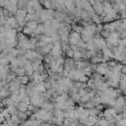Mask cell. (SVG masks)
Returning <instances> with one entry per match:
<instances>
[{
  "label": "cell",
  "instance_id": "15",
  "mask_svg": "<svg viewBox=\"0 0 126 126\" xmlns=\"http://www.w3.org/2000/svg\"><path fill=\"white\" fill-rule=\"evenodd\" d=\"M50 124L49 123H47V122H45V123H41L40 124V126H49Z\"/></svg>",
  "mask_w": 126,
  "mask_h": 126
},
{
  "label": "cell",
  "instance_id": "8",
  "mask_svg": "<svg viewBox=\"0 0 126 126\" xmlns=\"http://www.w3.org/2000/svg\"><path fill=\"white\" fill-rule=\"evenodd\" d=\"M14 72H15V74H16L17 76H19V77H22V76H25V75H26L25 69H24L23 67H19V68L16 69Z\"/></svg>",
  "mask_w": 126,
  "mask_h": 126
},
{
  "label": "cell",
  "instance_id": "4",
  "mask_svg": "<svg viewBox=\"0 0 126 126\" xmlns=\"http://www.w3.org/2000/svg\"><path fill=\"white\" fill-rule=\"evenodd\" d=\"M50 27L53 29V30H59L60 28H61V24H60V22L59 21H57L56 19L55 20H52L51 21V24H50Z\"/></svg>",
  "mask_w": 126,
  "mask_h": 126
},
{
  "label": "cell",
  "instance_id": "7",
  "mask_svg": "<svg viewBox=\"0 0 126 126\" xmlns=\"http://www.w3.org/2000/svg\"><path fill=\"white\" fill-rule=\"evenodd\" d=\"M26 27H28V28H30V29H32V30H36V28H37L36 21H29V22L27 23V26H26Z\"/></svg>",
  "mask_w": 126,
  "mask_h": 126
},
{
  "label": "cell",
  "instance_id": "5",
  "mask_svg": "<svg viewBox=\"0 0 126 126\" xmlns=\"http://www.w3.org/2000/svg\"><path fill=\"white\" fill-rule=\"evenodd\" d=\"M10 90H8V88H2L1 90H0V97H3V98H5V97H7L9 94H10Z\"/></svg>",
  "mask_w": 126,
  "mask_h": 126
},
{
  "label": "cell",
  "instance_id": "3",
  "mask_svg": "<svg viewBox=\"0 0 126 126\" xmlns=\"http://www.w3.org/2000/svg\"><path fill=\"white\" fill-rule=\"evenodd\" d=\"M41 107H42L44 110H46V111H53V109H54V103L45 101Z\"/></svg>",
  "mask_w": 126,
  "mask_h": 126
},
{
  "label": "cell",
  "instance_id": "9",
  "mask_svg": "<svg viewBox=\"0 0 126 126\" xmlns=\"http://www.w3.org/2000/svg\"><path fill=\"white\" fill-rule=\"evenodd\" d=\"M19 78H20V81H21V84L22 85H26V84H28L30 82V79H29V77L27 75L22 76V77H19Z\"/></svg>",
  "mask_w": 126,
  "mask_h": 126
},
{
  "label": "cell",
  "instance_id": "13",
  "mask_svg": "<svg viewBox=\"0 0 126 126\" xmlns=\"http://www.w3.org/2000/svg\"><path fill=\"white\" fill-rule=\"evenodd\" d=\"M66 54H67V56H68L69 58H72V57H73V55H74V51L70 48V46H69V48L66 50Z\"/></svg>",
  "mask_w": 126,
  "mask_h": 126
},
{
  "label": "cell",
  "instance_id": "10",
  "mask_svg": "<svg viewBox=\"0 0 126 126\" xmlns=\"http://www.w3.org/2000/svg\"><path fill=\"white\" fill-rule=\"evenodd\" d=\"M18 116H19V118H20L21 120L24 119V121H25L26 118L28 117V114H27L26 111H25V112H24V111H19V112H18Z\"/></svg>",
  "mask_w": 126,
  "mask_h": 126
},
{
  "label": "cell",
  "instance_id": "11",
  "mask_svg": "<svg viewBox=\"0 0 126 126\" xmlns=\"http://www.w3.org/2000/svg\"><path fill=\"white\" fill-rule=\"evenodd\" d=\"M6 122H7L8 126H19V124H18V123H16L15 121H13L11 118L7 119V120H6Z\"/></svg>",
  "mask_w": 126,
  "mask_h": 126
},
{
  "label": "cell",
  "instance_id": "14",
  "mask_svg": "<svg viewBox=\"0 0 126 126\" xmlns=\"http://www.w3.org/2000/svg\"><path fill=\"white\" fill-rule=\"evenodd\" d=\"M88 77L86 76V75H84V76H81L80 78H79V82L80 83H87L88 82Z\"/></svg>",
  "mask_w": 126,
  "mask_h": 126
},
{
  "label": "cell",
  "instance_id": "1",
  "mask_svg": "<svg viewBox=\"0 0 126 126\" xmlns=\"http://www.w3.org/2000/svg\"><path fill=\"white\" fill-rule=\"evenodd\" d=\"M28 103H26V102H24V101H20V102H18L17 103V109H18V111H27L28 110Z\"/></svg>",
  "mask_w": 126,
  "mask_h": 126
},
{
  "label": "cell",
  "instance_id": "6",
  "mask_svg": "<svg viewBox=\"0 0 126 126\" xmlns=\"http://www.w3.org/2000/svg\"><path fill=\"white\" fill-rule=\"evenodd\" d=\"M7 109H8V112H9L10 115L17 114V113L19 112L18 109H17V106H16V105H9V106L7 107Z\"/></svg>",
  "mask_w": 126,
  "mask_h": 126
},
{
  "label": "cell",
  "instance_id": "2",
  "mask_svg": "<svg viewBox=\"0 0 126 126\" xmlns=\"http://www.w3.org/2000/svg\"><path fill=\"white\" fill-rule=\"evenodd\" d=\"M101 51H102V56H103V57H107V58H111V57H113V53H112V51H111L108 47H104V48H102Z\"/></svg>",
  "mask_w": 126,
  "mask_h": 126
},
{
  "label": "cell",
  "instance_id": "12",
  "mask_svg": "<svg viewBox=\"0 0 126 126\" xmlns=\"http://www.w3.org/2000/svg\"><path fill=\"white\" fill-rule=\"evenodd\" d=\"M116 126H126V119L122 118L119 121H116Z\"/></svg>",
  "mask_w": 126,
  "mask_h": 126
}]
</instances>
